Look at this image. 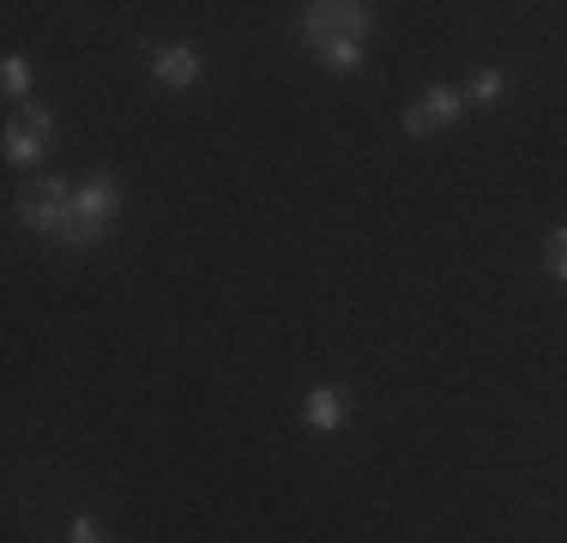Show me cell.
Segmentation results:
<instances>
[{
	"label": "cell",
	"mask_w": 567,
	"mask_h": 543,
	"mask_svg": "<svg viewBox=\"0 0 567 543\" xmlns=\"http://www.w3.org/2000/svg\"><path fill=\"white\" fill-rule=\"evenodd\" d=\"M66 543H103V525H97V513H79V520L66 525Z\"/></svg>",
	"instance_id": "cell-12"
},
{
	"label": "cell",
	"mask_w": 567,
	"mask_h": 543,
	"mask_svg": "<svg viewBox=\"0 0 567 543\" xmlns=\"http://www.w3.org/2000/svg\"><path fill=\"white\" fill-rule=\"evenodd\" d=\"M199 73H206V66H199V54L187 49V43H157L152 49V79L164 91H194Z\"/></svg>",
	"instance_id": "cell-6"
},
{
	"label": "cell",
	"mask_w": 567,
	"mask_h": 543,
	"mask_svg": "<svg viewBox=\"0 0 567 543\" xmlns=\"http://www.w3.org/2000/svg\"><path fill=\"white\" fill-rule=\"evenodd\" d=\"M0 85H7L12 109L31 103V61H24V54H7V61H0Z\"/></svg>",
	"instance_id": "cell-8"
},
{
	"label": "cell",
	"mask_w": 567,
	"mask_h": 543,
	"mask_svg": "<svg viewBox=\"0 0 567 543\" xmlns=\"http://www.w3.org/2000/svg\"><path fill=\"white\" fill-rule=\"evenodd\" d=\"M49 140H55V115H49V109L31 98V103L12 109L7 140H0V145H7V163H12V170H37V157L49 152Z\"/></svg>",
	"instance_id": "cell-3"
},
{
	"label": "cell",
	"mask_w": 567,
	"mask_h": 543,
	"mask_svg": "<svg viewBox=\"0 0 567 543\" xmlns=\"http://www.w3.org/2000/svg\"><path fill=\"white\" fill-rule=\"evenodd\" d=\"M73 194L79 187L61 182V175H37V182L19 194V224L37 229V236H49V242H66V248H97L110 229L85 224V217L73 212Z\"/></svg>",
	"instance_id": "cell-1"
},
{
	"label": "cell",
	"mask_w": 567,
	"mask_h": 543,
	"mask_svg": "<svg viewBox=\"0 0 567 543\" xmlns=\"http://www.w3.org/2000/svg\"><path fill=\"white\" fill-rule=\"evenodd\" d=\"M465 115H471V103H465V91H458V85H429L423 98L404 109V133H411V140H435V133L458 127Z\"/></svg>",
	"instance_id": "cell-4"
},
{
	"label": "cell",
	"mask_w": 567,
	"mask_h": 543,
	"mask_svg": "<svg viewBox=\"0 0 567 543\" xmlns=\"http://www.w3.org/2000/svg\"><path fill=\"white\" fill-rule=\"evenodd\" d=\"M344 417H350V404H344L339 387H315V392L302 399V423L315 429V434H339Z\"/></svg>",
	"instance_id": "cell-7"
},
{
	"label": "cell",
	"mask_w": 567,
	"mask_h": 543,
	"mask_svg": "<svg viewBox=\"0 0 567 543\" xmlns=\"http://www.w3.org/2000/svg\"><path fill=\"white\" fill-rule=\"evenodd\" d=\"M320 66H327L332 79H357L362 73V43H327L320 49Z\"/></svg>",
	"instance_id": "cell-9"
},
{
	"label": "cell",
	"mask_w": 567,
	"mask_h": 543,
	"mask_svg": "<svg viewBox=\"0 0 567 543\" xmlns=\"http://www.w3.org/2000/svg\"><path fill=\"white\" fill-rule=\"evenodd\" d=\"M502 91H507V79L495 73V66H483V73H471V91H465V103H471V109H483V103H495V98H502Z\"/></svg>",
	"instance_id": "cell-10"
},
{
	"label": "cell",
	"mask_w": 567,
	"mask_h": 543,
	"mask_svg": "<svg viewBox=\"0 0 567 543\" xmlns=\"http://www.w3.org/2000/svg\"><path fill=\"white\" fill-rule=\"evenodd\" d=\"M544 266H549V272H556V278L567 284V229H556V236L544 242Z\"/></svg>",
	"instance_id": "cell-11"
},
{
	"label": "cell",
	"mask_w": 567,
	"mask_h": 543,
	"mask_svg": "<svg viewBox=\"0 0 567 543\" xmlns=\"http://www.w3.org/2000/svg\"><path fill=\"white\" fill-rule=\"evenodd\" d=\"M73 212L85 217V224H103V229H110L115 212H121V175H115V170L85 175V182H79V194H73Z\"/></svg>",
	"instance_id": "cell-5"
},
{
	"label": "cell",
	"mask_w": 567,
	"mask_h": 543,
	"mask_svg": "<svg viewBox=\"0 0 567 543\" xmlns=\"http://www.w3.org/2000/svg\"><path fill=\"white\" fill-rule=\"evenodd\" d=\"M374 31V7L362 0H315V7H296V37L308 49H327V43H362Z\"/></svg>",
	"instance_id": "cell-2"
}]
</instances>
